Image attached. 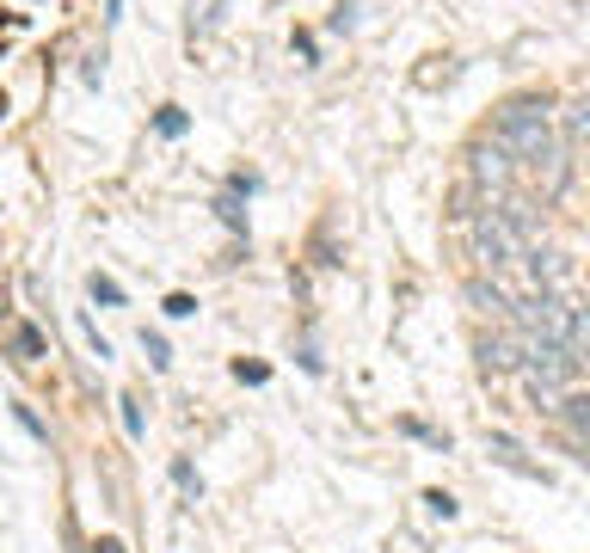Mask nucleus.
Wrapping results in <instances>:
<instances>
[{"instance_id": "12", "label": "nucleus", "mask_w": 590, "mask_h": 553, "mask_svg": "<svg viewBox=\"0 0 590 553\" xmlns=\"http://www.w3.org/2000/svg\"><path fill=\"white\" fill-rule=\"evenodd\" d=\"M523 388H529V406H536V412H553V419H560V400H566V388L529 382V375H523Z\"/></svg>"}, {"instance_id": "1", "label": "nucleus", "mask_w": 590, "mask_h": 553, "mask_svg": "<svg viewBox=\"0 0 590 553\" xmlns=\"http://www.w3.org/2000/svg\"><path fill=\"white\" fill-rule=\"evenodd\" d=\"M492 142L511 148L517 160H529L536 167L541 154H553V118H548V99H511V105L492 118Z\"/></svg>"}, {"instance_id": "5", "label": "nucleus", "mask_w": 590, "mask_h": 553, "mask_svg": "<svg viewBox=\"0 0 590 553\" xmlns=\"http://www.w3.org/2000/svg\"><path fill=\"white\" fill-rule=\"evenodd\" d=\"M523 344H529V363H523V375H529V382L572 388V375H578V356L566 351V344H541V339H523Z\"/></svg>"}, {"instance_id": "13", "label": "nucleus", "mask_w": 590, "mask_h": 553, "mask_svg": "<svg viewBox=\"0 0 590 553\" xmlns=\"http://www.w3.org/2000/svg\"><path fill=\"white\" fill-rule=\"evenodd\" d=\"M486 449H492V455H499L504 467H517V474H536V467H529V461H523V449H517L511 436H486Z\"/></svg>"}, {"instance_id": "17", "label": "nucleus", "mask_w": 590, "mask_h": 553, "mask_svg": "<svg viewBox=\"0 0 590 553\" xmlns=\"http://www.w3.org/2000/svg\"><path fill=\"white\" fill-rule=\"evenodd\" d=\"M179 130H184V111L167 105V111H160V135H179Z\"/></svg>"}, {"instance_id": "4", "label": "nucleus", "mask_w": 590, "mask_h": 553, "mask_svg": "<svg viewBox=\"0 0 590 553\" xmlns=\"http://www.w3.org/2000/svg\"><path fill=\"white\" fill-rule=\"evenodd\" d=\"M473 356H480V375H523L529 344H523V332H517V326H499V332H480Z\"/></svg>"}, {"instance_id": "11", "label": "nucleus", "mask_w": 590, "mask_h": 553, "mask_svg": "<svg viewBox=\"0 0 590 553\" xmlns=\"http://www.w3.org/2000/svg\"><path fill=\"white\" fill-rule=\"evenodd\" d=\"M566 351L578 356V369L590 363V302H578V308H572V332H566Z\"/></svg>"}, {"instance_id": "14", "label": "nucleus", "mask_w": 590, "mask_h": 553, "mask_svg": "<svg viewBox=\"0 0 590 553\" xmlns=\"http://www.w3.org/2000/svg\"><path fill=\"white\" fill-rule=\"evenodd\" d=\"M13 351L26 356V363H38V356H43V339H38L31 326H19V332H13Z\"/></svg>"}, {"instance_id": "2", "label": "nucleus", "mask_w": 590, "mask_h": 553, "mask_svg": "<svg viewBox=\"0 0 590 553\" xmlns=\"http://www.w3.org/2000/svg\"><path fill=\"white\" fill-rule=\"evenodd\" d=\"M461 234H468V252L473 259H480V271H517V264H523V252H529V240L517 234L511 222H504V210H492V203H486V210H473L468 222H461Z\"/></svg>"}, {"instance_id": "19", "label": "nucleus", "mask_w": 590, "mask_h": 553, "mask_svg": "<svg viewBox=\"0 0 590 553\" xmlns=\"http://www.w3.org/2000/svg\"><path fill=\"white\" fill-rule=\"evenodd\" d=\"M424 504H431V511L443 516V523H449V516H456V499H449V492H431V499H424Z\"/></svg>"}, {"instance_id": "18", "label": "nucleus", "mask_w": 590, "mask_h": 553, "mask_svg": "<svg viewBox=\"0 0 590 553\" xmlns=\"http://www.w3.org/2000/svg\"><path fill=\"white\" fill-rule=\"evenodd\" d=\"M167 314H172V320H191L197 302H191V295H167Z\"/></svg>"}, {"instance_id": "15", "label": "nucleus", "mask_w": 590, "mask_h": 553, "mask_svg": "<svg viewBox=\"0 0 590 553\" xmlns=\"http://www.w3.org/2000/svg\"><path fill=\"white\" fill-rule=\"evenodd\" d=\"M142 351H148V363H154V369L172 363V356H167V339H160V332H142Z\"/></svg>"}, {"instance_id": "7", "label": "nucleus", "mask_w": 590, "mask_h": 553, "mask_svg": "<svg viewBox=\"0 0 590 553\" xmlns=\"http://www.w3.org/2000/svg\"><path fill=\"white\" fill-rule=\"evenodd\" d=\"M523 271H529V290H566V283H572V252L536 240V247L523 252Z\"/></svg>"}, {"instance_id": "20", "label": "nucleus", "mask_w": 590, "mask_h": 553, "mask_svg": "<svg viewBox=\"0 0 590 553\" xmlns=\"http://www.w3.org/2000/svg\"><path fill=\"white\" fill-rule=\"evenodd\" d=\"M123 431L142 436V412H136V400H123Z\"/></svg>"}, {"instance_id": "16", "label": "nucleus", "mask_w": 590, "mask_h": 553, "mask_svg": "<svg viewBox=\"0 0 590 553\" xmlns=\"http://www.w3.org/2000/svg\"><path fill=\"white\" fill-rule=\"evenodd\" d=\"M92 295H99L106 308H118V302H123V290L111 283V276H99V271H92Z\"/></svg>"}, {"instance_id": "8", "label": "nucleus", "mask_w": 590, "mask_h": 553, "mask_svg": "<svg viewBox=\"0 0 590 553\" xmlns=\"http://www.w3.org/2000/svg\"><path fill=\"white\" fill-rule=\"evenodd\" d=\"M566 184H572V154H566V148L541 154V160H536V191H541V203H560Z\"/></svg>"}, {"instance_id": "3", "label": "nucleus", "mask_w": 590, "mask_h": 553, "mask_svg": "<svg viewBox=\"0 0 590 553\" xmlns=\"http://www.w3.org/2000/svg\"><path fill=\"white\" fill-rule=\"evenodd\" d=\"M468 179H473V191H480L486 203H504L511 198V184H517V154L486 135V142L468 148Z\"/></svg>"}, {"instance_id": "6", "label": "nucleus", "mask_w": 590, "mask_h": 553, "mask_svg": "<svg viewBox=\"0 0 590 553\" xmlns=\"http://www.w3.org/2000/svg\"><path fill=\"white\" fill-rule=\"evenodd\" d=\"M468 302L480 308V314H492V320H504V326H511V320H517V302H523V295L511 290V276L480 271V276H468Z\"/></svg>"}, {"instance_id": "9", "label": "nucleus", "mask_w": 590, "mask_h": 553, "mask_svg": "<svg viewBox=\"0 0 590 553\" xmlns=\"http://www.w3.org/2000/svg\"><path fill=\"white\" fill-rule=\"evenodd\" d=\"M560 424H566V436H572V443L590 449V394H566V400H560ZM584 461H590V455H584Z\"/></svg>"}, {"instance_id": "10", "label": "nucleus", "mask_w": 590, "mask_h": 553, "mask_svg": "<svg viewBox=\"0 0 590 553\" xmlns=\"http://www.w3.org/2000/svg\"><path fill=\"white\" fill-rule=\"evenodd\" d=\"M560 135H566L572 148H590V99H578V105L560 111Z\"/></svg>"}]
</instances>
